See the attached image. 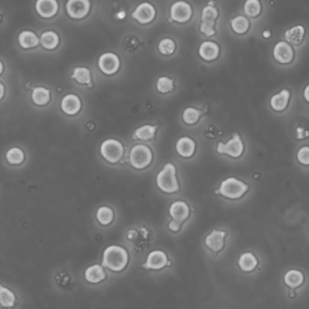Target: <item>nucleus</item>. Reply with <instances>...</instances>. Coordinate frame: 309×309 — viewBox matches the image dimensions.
Segmentation results:
<instances>
[{
    "label": "nucleus",
    "mask_w": 309,
    "mask_h": 309,
    "mask_svg": "<svg viewBox=\"0 0 309 309\" xmlns=\"http://www.w3.org/2000/svg\"><path fill=\"white\" fill-rule=\"evenodd\" d=\"M262 36H263L264 38H270L271 34H270V32L269 30H267V31H264L262 33Z\"/></svg>",
    "instance_id": "42"
},
{
    "label": "nucleus",
    "mask_w": 309,
    "mask_h": 309,
    "mask_svg": "<svg viewBox=\"0 0 309 309\" xmlns=\"http://www.w3.org/2000/svg\"><path fill=\"white\" fill-rule=\"evenodd\" d=\"M157 126H152V125H144L140 128H137L135 130V137H137L138 139L141 140H149L151 138H153L157 131Z\"/></svg>",
    "instance_id": "28"
},
{
    "label": "nucleus",
    "mask_w": 309,
    "mask_h": 309,
    "mask_svg": "<svg viewBox=\"0 0 309 309\" xmlns=\"http://www.w3.org/2000/svg\"><path fill=\"white\" fill-rule=\"evenodd\" d=\"M182 223L183 222H180V221H176V220H173V221H170L169 222V229L174 231V233H177L178 230H180V228H181Z\"/></svg>",
    "instance_id": "39"
},
{
    "label": "nucleus",
    "mask_w": 309,
    "mask_h": 309,
    "mask_svg": "<svg viewBox=\"0 0 309 309\" xmlns=\"http://www.w3.org/2000/svg\"><path fill=\"white\" fill-rule=\"evenodd\" d=\"M290 98V93L286 89L279 92L278 94L274 95L270 100V105L274 111H283L287 108L288 101Z\"/></svg>",
    "instance_id": "19"
},
{
    "label": "nucleus",
    "mask_w": 309,
    "mask_h": 309,
    "mask_svg": "<svg viewBox=\"0 0 309 309\" xmlns=\"http://www.w3.org/2000/svg\"><path fill=\"white\" fill-rule=\"evenodd\" d=\"M96 216L98 221L100 223H102V225H109L113 221L114 213L111 208L102 206L98 209Z\"/></svg>",
    "instance_id": "32"
},
{
    "label": "nucleus",
    "mask_w": 309,
    "mask_h": 309,
    "mask_svg": "<svg viewBox=\"0 0 309 309\" xmlns=\"http://www.w3.org/2000/svg\"><path fill=\"white\" fill-rule=\"evenodd\" d=\"M289 294H290V296H291V297H294V296H296V293L294 292V290H292V289L289 291Z\"/></svg>",
    "instance_id": "43"
},
{
    "label": "nucleus",
    "mask_w": 309,
    "mask_h": 309,
    "mask_svg": "<svg viewBox=\"0 0 309 309\" xmlns=\"http://www.w3.org/2000/svg\"><path fill=\"white\" fill-rule=\"evenodd\" d=\"M177 151L183 158H190L195 151V143L188 137H181L177 143Z\"/></svg>",
    "instance_id": "20"
},
{
    "label": "nucleus",
    "mask_w": 309,
    "mask_h": 309,
    "mask_svg": "<svg viewBox=\"0 0 309 309\" xmlns=\"http://www.w3.org/2000/svg\"><path fill=\"white\" fill-rule=\"evenodd\" d=\"M226 233L223 230H214L205 238V245L212 252H218L224 246Z\"/></svg>",
    "instance_id": "15"
},
{
    "label": "nucleus",
    "mask_w": 309,
    "mask_h": 309,
    "mask_svg": "<svg viewBox=\"0 0 309 309\" xmlns=\"http://www.w3.org/2000/svg\"><path fill=\"white\" fill-rule=\"evenodd\" d=\"M18 43L22 48H34L39 44L40 39L34 32L26 30L19 34Z\"/></svg>",
    "instance_id": "22"
},
{
    "label": "nucleus",
    "mask_w": 309,
    "mask_h": 309,
    "mask_svg": "<svg viewBox=\"0 0 309 309\" xmlns=\"http://www.w3.org/2000/svg\"><path fill=\"white\" fill-rule=\"evenodd\" d=\"M159 50L164 55H170L176 51V44L170 38L161 40L159 44Z\"/></svg>",
    "instance_id": "36"
},
{
    "label": "nucleus",
    "mask_w": 309,
    "mask_h": 309,
    "mask_svg": "<svg viewBox=\"0 0 309 309\" xmlns=\"http://www.w3.org/2000/svg\"><path fill=\"white\" fill-rule=\"evenodd\" d=\"M123 153L122 144L116 139H107L101 146V154L110 163H117L122 158Z\"/></svg>",
    "instance_id": "5"
},
{
    "label": "nucleus",
    "mask_w": 309,
    "mask_h": 309,
    "mask_svg": "<svg viewBox=\"0 0 309 309\" xmlns=\"http://www.w3.org/2000/svg\"><path fill=\"white\" fill-rule=\"evenodd\" d=\"M157 184L159 189L167 194H173L179 190V184L177 181V170L172 163L165 165L163 169L157 177Z\"/></svg>",
    "instance_id": "2"
},
{
    "label": "nucleus",
    "mask_w": 309,
    "mask_h": 309,
    "mask_svg": "<svg viewBox=\"0 0 309 309\" xmlns=\"http://www.w3.org/2000/svg\"><path fill=\"white\" fill-rule=\"evenodd\" d=\"M170 261H168V256L165 252L162 251H153L151 252L146 262L142 265L144 269L146 270H161L165 268L166 266H170Z\"/></svg>",
    "instance_id": "10"
},
{
    "label": "nucleus",
    "mask_w": 309,
    "mask_h": 309,
    "mask_svg": "<svg viewBox=\"0 0 309 309\" xmlns=\"http://www.w3.org/2000/svg\"><path fill=\"white\" fill-rule=\"evenodd\" d=\"M192 8L190 5L185 1L175 2L170 9V17L174 21L185 23L192 17Z\"/></svg>",
    "instance_id": "9"
},
{
    "label": "nucleus",
    "mask_w": 309,
    "mask_h": 309,
    "mask_svg": "<svg viewBox=\"0 0 309 309\" xmlns=\"http://www.w3.org/2000/svg\"><path fill=\"white\" fill-rule=\"evenodd\" d=\"M128 254L124 248L117 245H111L103 252L102 267L108 268L113 271H121L128 264Z\"/></svg>",
    "instance_id": "1"
},
{
    "label": "nucleus",
    "mask_w": 309,
    "mask_h": 309,
    "mask_svg": "<svg viewBox=\"0 0 309 309\" xmlns=\"http://www.w3.org/2000/svg\"><path fill=\"white\" fill-rule=\"evenodd\" d=\"M7 160L11 165H19L22 163L25 159V154L20 148L18 147H12L10 148L6 154Z\"/></svg>",
    "instance_id": "33"
},
{
    "label": "nucleus",
    "mask_w": 309,
    "mask_h": 309,
    "mask_svg": "<svg viewBox=\"0 0 309 309\" xmlns=\"http://www.w3.org/2000/svg\"><path fill=\"white\" fill-rule=\"evenodd\" d=\"M174 88V82L168 77H160L157 83V89L159 93H168Z\"/></svg>",
    "instance_id": "37"
},
{
    "label": "nucleus",
    "mask_w": 309,
    "mask_h": 309,
    "mask_svg": "<svg viewBox=\"0 0 309 309\" xmlns=\"http://www.w3.org/2000/svg\"><path fill=\"white\" fill-rule=\"evenodd\" d=\"M156 17V10L149 3H142L138 5L137 9L132 13V18H135L140 24L150 23Z\"/></svg>",
    "instance_id": "13"
},
{
    "label": "nucleus",
    "mask_w": 309,
    "mask_h": 309,
    "mask_svg": "<svg viewBox=\"0 0 309 309\" xmlns=\"http://www.w3.org/2000/svg\"><path fill=\"white\" fill-rule=\"evenodd\" d=\"M106 278V273L101 265H93L89 267L85 271V278L90 283H100Z\"/></svg>",
    "instance_id": "23"
},
{
    "label": "nucleus",
    "mask_w": 309,
    "mask_h": 309,
    "mask_svg": "<svg viewBox=\"0 0 309 309\" xmlns=\"http://www.w3.org/2000/svg\"><path fill=\"white\" fill-rule=\"evenodd\" d=\"M249 189V186L241 180L234 177L227 178L221 182L220 188L216 191V194H220L230 199H239L243 196Z\"/></svg>",
    "instance_id": "3"
},
{
    "label": "nucleus",
    "mask_w": 309,
    "mask_h": 309,
    "mask_svg": "<svg viewBox=\"0 0 309 309\" xmlns=\"http://www.w3.org/2000/svg\"><path fill=\"white\" fill-rule=\"evenodd\" d=\"M219 53H220V49H219L218 44L211 41L203 42L199 48L200 56L205 61L215 60L218 57Z\"/></svg>",
    "instance_id": "18"
},
{
    "label": "nucleus",
    "mask_w": 309,
    "mask_h": 309,
    "mask_svg": "<svg viewBox=\"0 0 309 309\" xmlns=\"http://www.w3.org/2000/svg\"><path fill=\"white\" fill-rule=\"evenodd\" d=\"M3 69H4V67H3V64H2V62H0V74L3 72Z\"/></svg>",
    "instance_id": "44"
},
{
    "label": "nucleus",
    "mask_w": 309,
    "mask_h": 309,
    "mask_svg": "<svg viewBox=\"0 0 309 309\" xmlns=\"http://www.w3.org/2000/svg\"><path fill=\"white\" fill-rule=\"evenodd\" d=\"M32 100L36 105L44 106L50 102V92L44 87L34 89L32 93Z\"/></svg>",
    "instance_id": "27"
},
{
    "label": "nucleus",
    "mask_w": 309,
    "mask_h": 309,
    "mask_svg": "<svg viewBox=\"0 0 309 309\" xmlns=\"http://www.w3.org/2000/svg\"><path fill=\"white\" fill-rule=\"evenodd\" d=\"M5 94V87L3 84L0 83V100L2 99V98L4 97Z\"/></svg>",
    "instance_id": "41"
},
{
    "label": "nucleus",
    "mask_w": 309,
    "mask_h": 309,
    "mask_svg": "<svg viewBox=\"0 0 309 309\" xmlns=\"http://www.w3.org/2000/svg\"><path fill=\"white\" fill-rule=\"evenodd\" d=\"M169 213L173 220L184 222L189 216L190 209L187 203L183 201H177L173 203L169 209Z\"/></svg>",
    "instance_id": "16"
},
{
    "label": "nucleus",
    "mask_w": 309,
    "mask_h": 309,
    "mask_svg": "<svg viewBox=\"0 0 309 309\" xmlns=\"http://www.w3.org/2000/svg\"><path fill=\"white\" fill-rule=\"evenodd\" d=\"M275 60L280 63H289L294 58V51L287 42H278L273 50Z\"/></svg>",
    "instance_id": "12"
},
{
    "label": "nucleus",
    "mask_w": 309,
    "mask_h": 309,
    "mask_svg": "<svg viewBox=\"0 0 309 309\" xmlns=\"http://www.w3.org/2000/svg\"><path fill=\"white\" fill-rule=\"evenodd\" d=\"M58 9L57 0H36V12L42 18H53L57 14Z\"/></svg>",
    "instance_id": "14"
},
{
    "label": "nucleus",
    "mask_w": 309,
    "mask_h": 309,
    "mask_svg": "<svg viewBox=\"0 0 309 309\" xmlns=\"http://www.w3.org/2000/svg\"><path fill=\"white\" fill-rule=\"evenodd\" d=\"M202 116V111L194 108H187L183 113V119L188 125H194L198 121Z\"/></svg>",
    "instance_id": "35"
},
{
    "label": "nucleus",
    "mask_w": 309,
    "mask_h": 309,
    "mask_svg": "<svg viewBox=\"0 0 309 309\" xmlns=\"http://www.w3.org/2000/svg\"><path fill=\"white\" fill-rule=\"evenodd\" d=\"M261 3L259 0H246L244 4V12L250 18H255L261 13Z\"/></svg>",
    "instance_id": "34"
},
{
    "label": "nucleus",
    "mask_w": 309,
    "mask_h": 309,
    "mask_svg": "<svg viewBox=\"0 0 309 309\" xmlns=\"http://www.w3.org/2000/svg\"><path fill=\"white\" fill-rule=\"evenodd\" d=\"M16 302V296L9 288L0 284V305L4 307H12Z\"/></svg>",
    "instance_id": "29"
},
{
    "label": "nucleus",
    "mask_w": 309,
    "mask_h": 309,
    "mask_svg": "<svg viewBox=\"0 0 309 309\" xmlns=\"http://www.w3.org/2000/svg\"><path fill=\"white\" fill-rule=\"evenodd\" d=\"M284 280L288 287L295 288V287H299L303 284V282H304V275L298 270H289L285 275Z\"/></svg>",
    "instance_id": "26"
},
{
    "label": "nucleus",
    "mask_w": 309,
    "mask_h": 309,
    "mask_svg": "<svg viewBox=\"0 0 309 309\" xmlns=\"http://www.w3.org/2000/svg\"><path fill=\"white\" fill-rule=\"evenodd\" d=\"M217 152L219 154H226L230 156L231 158L237 159L243 154L244 150V145L243 140L240 137L238 133H235L234 137L230 138L227 143L220 142L217 145Z\"/></svg>",
    "instance_id": "6"
},
{
    "label": "nucleus",
    "mask_w": 309,
    "mask_h": 309,
    "mask_svg": "<svg viewBox=\"0 0 309 309\" xmlns=\"http://www.w3.org/2000/svg\"><path fill=\"white\" fill-rule=\"evenodd\" d=\"M120 62L118 55L115 53H103L99 59V67L101 71L107 75H111L116 73L119 70Z\"/></svg>",
    "instance_id": "11"
},
{
    "label": "nucleus",
    "mask_w": 309,
    "mask_h": 309,
    "mask_svg": "<svg viewBox=\"0 0 309 309\" xmlns=\"http://www.w3.org/2000/svg\"><path fill=\"white\" fill-rule=\"evenodd\" d=\"M304 98L306 102H309V85L305 87V91H304Z\"/></svg>",
    "instance_id": "40"
},
{
    "label": "nucleus",
    "mask_w": 309,
    "mask_h": 309,
    "mask_svg": "<svg viewBox=\"0 0 309 309\" xmlns=\"http://www.w3.org/2000/svg\"><path fill=\"white\" fill-rule=\"evenodd\" d=\"M218 16V11L213 6H207L202 12V24L200 27L201 32L207 36H213L215 31L213 29L214 23Z\"/></svg>",
    "instance_id": "7"
},
{
    "label": "nucleus",
    "mask_w": 309,
    "mask_h": 309,
    "mask_svg": "<svg viewBox=\"0 0 309 309\" xmlns=\"http://www.w3.org/2000/svg\"><path fill=\"white\" fill-rule=\"evenodd\" d=\"M71 77L81 84H88L92 82L91 71L85 67H76Z\"/></svg>",
    "instance_id": "31"
},
{
    "label": "nucleus",
    "mask_w": 309,
    "mask_h": 309,
    "mask_svg": "<svg viewBox=\"0 0 309 309\" xmlns=\"http://www.w3.org/2000/svg\"><path fill=\"white\" fill-rule=\"evenodd\" d=\"M153 154L148 146L146 145H137L133 146L129 154V161L133 168L144 169L152 162Z\"/></svg>",
    "instance_id": "4"
},
{
    "label": "nucleus",
    "mask_w": 309,
    "mask_h": 309,
    "mask_svg": "<svg viewBox=\"0 0 309 309\" xmlns=\"http://www.w3.org/2000/svg\"><path fill=\"white\" fill-rule=\"evenodd\" d=\"M91 9L90 0H68L66 3V11L69 17L74 19L85 18Z\"/></svg>",
    "instance_id": "8"
},
{
    "label": "nucleus",
    "mask_w": 309,
    "mask_h": 309,
    "mask_svg": "<svg viewBox=\"0 0 309 309\" xmlns=\"http://www.w3.org/2000/svg\"><path fill=\"white\" fill-rule=\"evenodd\" d=\"M238 263L241 270L245 272H250L256 268L258 261H257L256 257L254 256L252 253L245 252L240 257Z\"/></svg>",
    "instance_id": "25"
},
{
    "label": "nucleus",
    "mask_w": 309,
    "mask_h": 309,
    "mask_svg": "<svg viewBox=\"0 0 309 309\" xmlns=\"http://www.w3.org/2000/svg\"><path fill=\"white\" fill-rule=\"evenodd\" d=\"M60 42L59 36L55 32L45 31L41 35L40 43L44 48L47 50H53L56 48Z\"/></svg>",
    "instance_id": "24"
},
{
    "label": "nucleus",
    "mask_w": 309,
    "mask_h": 309,
    "mask_svg": "<svg viewBox=\"0 0 309 309\" xmlns=\"http://www.w3.org/2000/svg\"><path fill=\"white\" fill-rule=\"evenodd\" d=\"M231 28L236 34L242 35L248 31L249 27H250V23L248 21L247 18L243 16H238L236 18H234L231 22H230Z\"/></svg>",
    "instance_id": "30"
},
{
    "label": "nucleus",
    "mask_w": 309,
    "mask_h": 309,
    "mask_svg": "<svg viewBox=\"0 0 309 309\" xmlns=\"http://www.w3.org/2000/svg\"><path fill=\"white\" fill-rule=\"evenodd\" d=\"M297 159L301 164L309 165V146H303L297 152Z\"/></svg>",
    "instance_id": "38"
},
{
    "label": "nucleus",
    "mask_w": 309,
    "mask_h": 309,
    "mask_svg": "<svg viewBox=\"0 0 309 309\" xmlns=\"http://www.w3.org/2000/svg\"><path fill=\"white\" fill-rule=\"evenodd\" d=\"M304 36H305V28L300 25H297L286 31L285 39L287 40L288 44L298 45L303 42Z\"/></svg>",
    "instance_id": "21"
},
{
    "label": "nucleus",
    "mask_w": 309,
    "mask_h": 309,
    "mask_svg": "<svg viewBox=\"0 0 309 309\" xmlns=\"http://www.w3.org/2000/svg\"><path fill=\"white\" fill-rule=\"evenodd\" d=\"M61 107L64 113L68 115H75L81 110L82 103L78 96L74 94H68L62 99Z\"/></svg>",
    "instance_id": "17"
}]
</instances>
